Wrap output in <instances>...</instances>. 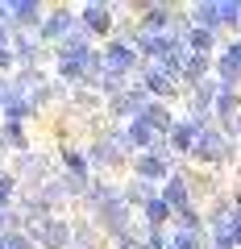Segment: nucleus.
<instances>
[{
	"mask_svg": "<svg viewBox=\"0 0 241 249\" xmlns=\"http://www.w3.org/2000/svg\"><path fill=\"white\" fill-rule=\"evenodd\" d=\"M208 237H212V249H241V204L224 191L221 199H212L208 208Z\"/></svg>",
	"mask_w": 241,
	"mask_h": 249,
	"instance_id": "obj_1",
	"label": "nucleus"
},
{
	"mask_svg": "<svg viewBox=\"0 0 241 249\" xmlns=\"http://www.w3.org/2000/svg\"><path fill=\"white\" fill-rule=\"evenodd\" d=\"M237 145H241L237 137H229V133H221L216 124H208L204 133H200L191 158H196L200 166H208V170H221V166H233V162H237Z\"/></svg>",
	"mask_w": 241,
	"mask_h": 249,
	"instance_id": "obj_2",
	"label": "nucleus"
},
{
	"mask_svg": "<svg viewBox=\"0 0 241 249\" xmlns=\"http://www.w3.org/2000/svg\"><path fill=\"white\" fill-rule=\"evenodd\" d=\"M212 75L224 91H241V37H229L212 58Z\"/></svg>",
	"mask_w": 241,
	"mask_h": 249,
	"instance_id": "obj_3",
	"label": "nucleus"
},
{
	"mask_svg": "<svg viewBox=\"0 0 241 249\" xmlns=\"http://www.w3.org/2000/svg\"><path fill=\"white\" fill-rule=\"evenodd\" d=\"M100 54H104V75L129 79V75L142 71V54H137V46H129V42H108Z\"/></svg>",
	"mask_w": 241,
	"mask_h": 249,
	"instance_id": "obj_4",
	"label": "nucleus"
},
{
	"mask_svg": "<svg viewBox=\"0 0 241 249\" xmlns=\"http://www.w3.org/2000/svg\"><path fill=\"white\" fill-rule=\"evenodd\" d=\"M129 166H133V178H146V183L158 187L179 170V158H170V154H137Z\"/></svg>",
	"mask_w": 241,
	"mask_h": 249,
	"instance_id": "obj_5",
	"label": "nucleus"
},
{
	"mask_svg": "<svg viewBox=\"0 0 241 249\" xmlns=\"http://www.w3.org/2000/svg\"><path fill=\"white\" fill-rule=\"evenodd\" d=\"M208 124H196L191 116H179L175 121V129L167 133V150L175 154V158H191L196 154V142H200V133H204Z\"/></svg>",
	"mask_w": 241,
	"mask_h": 249,
	"instance_id": "obj_6",
	"label": "nucleus"
},
{
	"mask_svg": "<svg viewBox=\"0 0 241 249\" xmlns=\"http://www.w3.org/2000/svg\"><path fill=\"white\" fill-rule=\"evenodd\" d=\"M158 196L167 199V208H170L175 216H183V212H191V208H196V196H191V183H187V175H183V162H179V170L167 178V183H162V191H158Z\"/></svg>",
	"mask_w": 241,
	"mask_h": 249,
	"instance_id": "obj_7",
	"label": "nucleus"
},
{
	"mask_svg": "<svg viewBox=\"0 0 241 249\" xmlns=\"http://www.w3.org/2000/svg\"><path fill=\"white\" fill-rule=\"evenodd\" d=\"M75 29H79V13H71V9H54L50 17L42 21V29H37V34H42L46 46H50V42H54V46H63L67 37L75 34Z\"/></svg>",
	"mask_w": 241,
	"mask_h": 249,
	"instance_id": "obj_8",
	"label": "nucleus"
},
{
	"mask_svg": "<svg viewBox=\"0 0 241 249\" xmlns=\"http://www.w3.org/2000/svg\"><path fill=\"white\" fill-rule=\"evenodd\" d=\"M79 25L92 37H112L116 21H112V4H83L79 9Z\"/></svg>",
	"mask_w": 241,
	"mask_h": 249,
	"instance_id": "obj_9",
	"label": "nucleus"
},
{
	"mask_svg": "<svg viewBox=\"0 0 241 249\" xmlns=\"http://www.w3.org/2000/svg\"><path fill=\"white\" fill-rule=\"evenodd\" d=\"M191 25L200 29H212V34H224V4L221 0H200V4H191Z\"/></svg>",
	"mask_w": 241,
	"mask_h": 249,
	"instance_id": "obj_10",
	"label": "nucleus"
},
{
	"mask_svg": "<svg viewBox=\"0 0 241 249\" xmlns=\"http://www.w3.org/2000/svg\"><path fill=\"white\" fill-rule=\"evenodd\" d=\"M42 4H34V0H25V4H9V25H17V29H42Z\"/></svg>",
	"mask_w": 241,
	"mask_h": 249,
	"instance_id": "obj_11",
	"label": "nucleus"
},
{
	"mask_svg": "<svg viewBox=\"0 0 241 249\" xmlns=\"http://www.w3.org/2000/svg\"><path fill=\"white\" fill-rule=\"evenodd\" d=\"M158 191H162V187L146 183V178H129V183L121 187V196H125V204H129V208H146L150 199H158Z\"/></svg>",
	"mask_w": 241,
	"mask_h": 249,
	"instance_id": "obj_12",
	"label": "nucleus"
},
{
	"mask_svg": "<svg viewBox=\"0 0 241 249\" xmlns=\"http://www.w3.org/2000/svg\"><path fill=\"white\" fill-rule=\"evenodd\" d=\"M142 224L146 229H170V224H175V212H170L167 208V199H150V204L142 208Z\"/></svg>",
	"mask_w": 241,
	"mask_h": 249,
	"instance_id": "obj_13",
	"label": "nucleus"
},
{
	"mask_svg": "<svg viewBox=\"0 0 241 249\" xmlns=\"http://www.w3.org/2000/svg\"><path fill=\"white\" fill-rule=\"evenodd\" d=\"M17 175H25L29 178V183H46V154H34V150H29V154H21V158H17Z\"/></svg>",
	"mask_w": 241,
	"mask_h": 249,
	"instance_id": "obj_14",
	"label": "nucleus"
},
{
	"mask_svg": "<svg viewBox=\"0 0 241 249\" xmlns=\"http://www.w3.org/2000/svg\"><path fill=\"white\" fill-rule=\"evenodd\" d=\"M0 145H4V150H17V154H29V137H25L21 124H4V129H0Z\"/></svg>",
	"mask_w": 241,
	"mask_h": 249,
	"instance_id": "obj_15",
	"label": "nucleus"
},
{
	"mask_svg": "<svg viewBox=\"0 0 241 249\" xmlns=\"http://www.w3.org/2000/svg\"><path fill=\"white\" fill-rule=\"evenodd\" d=\"M13 62H17V54H13V50H0V71H9Z\"/></svg>",
	"mask_w": 241,
	"mask_h": 249,
	"instance_id": "obj_16",
	"label": "nucleus"
}]
</instances>
